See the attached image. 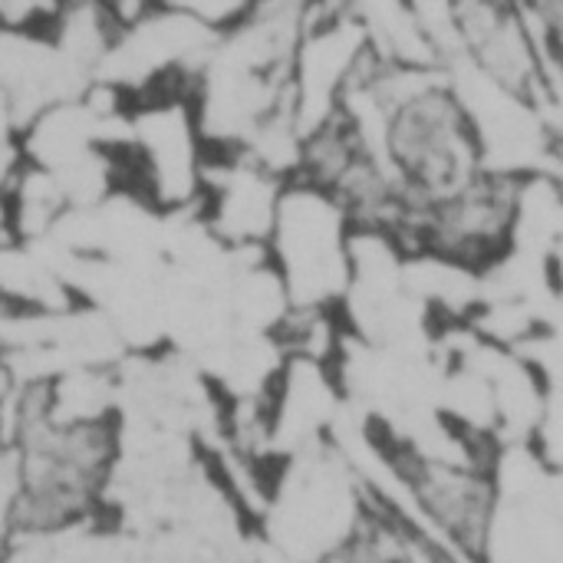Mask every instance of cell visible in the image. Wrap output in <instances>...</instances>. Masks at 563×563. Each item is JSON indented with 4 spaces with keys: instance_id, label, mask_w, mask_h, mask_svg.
<instances>
[{
    "instance_id": "obj_1",
    "label": "cell",
    "mask_w": 563,
    "mask_h": 563,
    "mask_svg": "<svg viewBox=\"0 0 563 563\" xmlns=\"http://www.w3.org/2000/svg\"><path fill=\"white\" fill-rule=\"evenodd\" d=\"M191 86H158L125 99L119 145V191L155 214L198 211L211 168Z\"/></svg>"
},
{
    "instance_id": "obj_2",
    "label": "cell",
    "mask_w": 563,
    "mask_h": 563,
    "mask_svg": "<svg viewBox=\"0 0 563 563\" xmlns=\"http://www.w3.org/2000/svg\"><path fill=\"white\" fill-rule=\"evenodd\" d=\"M369 498L340 449L320 445L277 472L264 528L290 563L336 561L363 531Z\"/></svg>"
},
{
    "instance_id": "obj_3",
    "label": "cell",
    "mask_w": 563,
    "mask_h": 563,
    "mask_svg": "<svg viewBox=\"0 0 563 563\" xmlns=\"http://www.w3.org/2000/svg\"><path fill=\"white\" fill-rule=\"evenodd\" d=\"M356 224L327 188L287 181L264 257L294 310H340L353 277Z\"/></svg>"
},
{
    "instance_id": "obj_4",
    "label": "cell",
    "mask_w": 563,
    "mask_h": 563,
    "mask_svg": "<svg viewBox=\"0 0 563 563\" xmlns=\"http://www.w3.org/2000/svg\"><path fill=\"white\" fill-rule=\"evenodd\" d=\"M373 49L353 7H307L290 63V115L303 139L340 119Z\"/></svg>"
},
{
    "instance_id": "obj_5",
    "label": "cell",
    "mask_w": 563,
    "mask_h": 563,
    "mask_svg": "<svg viewBox=\"0 0 563 563\" xmlns=\"http://www.w3.org/2000/svg\"><path fill=\"white\" fill-rule=\"evenodd\" d=\"M284 188L287 178L274 175L251 155H211L198 218L224 251L264 254Z\"/></svg>"
},
{
    "instance_id": "obj_6",
    "label": "cell",
    "mask_w": 563,
    "mask_h": 563,
    "mask_svg": "<svg viewBox=\"0 0 563 563\" xmlns=\"http://www.w3.org/2000/svg\"><path fill=\"white\" fill-rule=\"evenodd\" d=\"M459 56L488 79L544 106V56L525 10L501 3H455Z\"/></svg>"
},
{
    "instance_id": "obj_7",
    "label": "cell",
    "mask_w": 563,
    "mask_h": 563,
    "mask_svg": "<svg viewBox=\"0 0 563 563\" xmlns=\"http://www.w3.org/2000/svg\"><path fill=\"white\" fill-rule=\"evenodd\" d=\"M191 23H198L205 33L211 36H228L234 33L254 10V3H241V0H181L175 3Z\"/></svg>"
}]
</instances>
